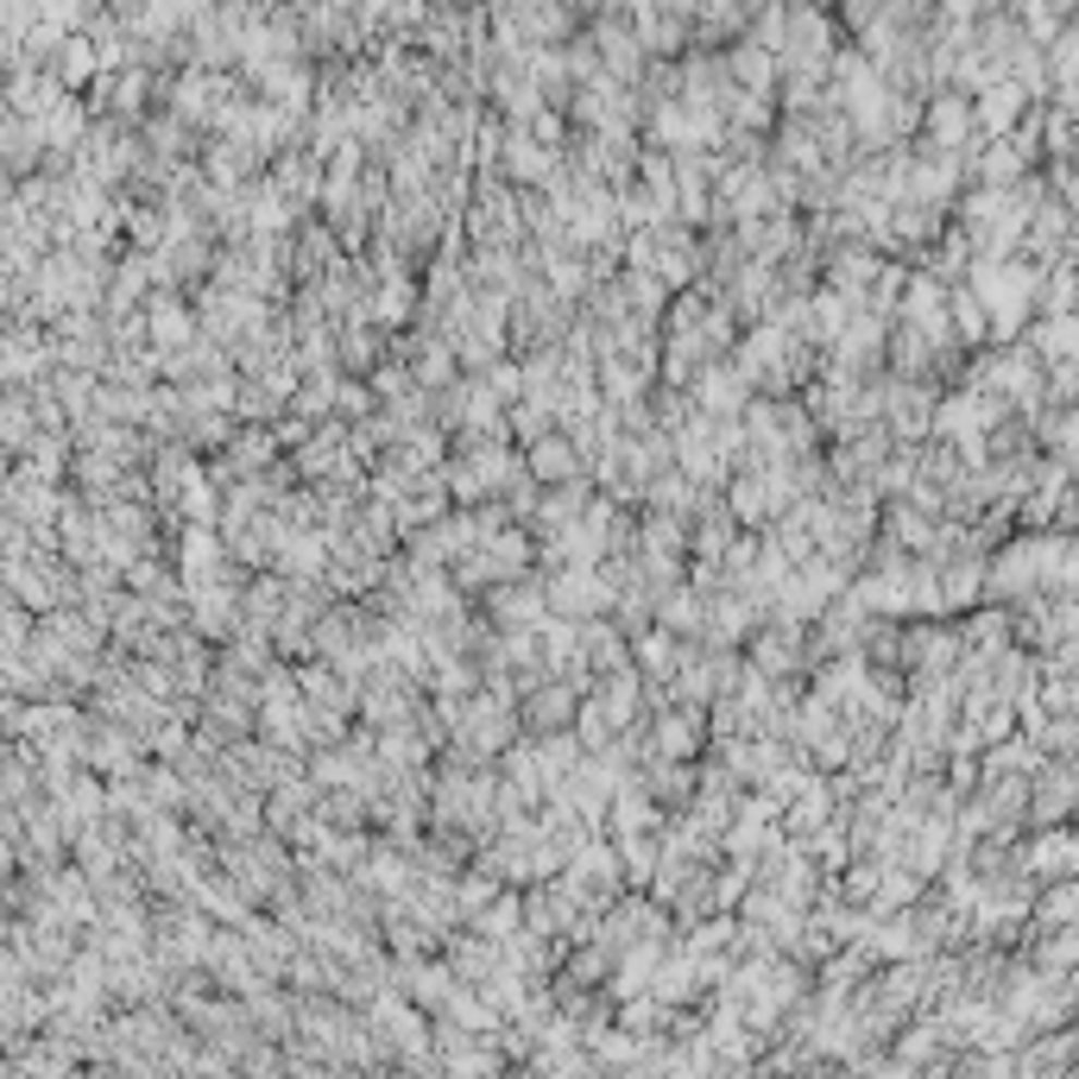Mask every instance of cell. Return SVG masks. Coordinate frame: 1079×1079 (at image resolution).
<instances>
[{"label":"cell","mask_w":1079,"mask_h":1079,"mask_svg":"<svg viewBox=\"0 0 1079 1079\" xmlns=\"http://www.w3.org/2000/svg\"><path fill=\"white\" fill-rule=\"evenodd\" d=\"M1067 348H1074V323L1054 310L1042 329H1029V354H1048V360H1067Z\"/></svg>","instance_id":"obj_2"},{"label":"cell","mask_w":1079,"mask_h":1079,"mask_svg":"<svg viewBox=\"0 0 1079 1079\" xmlns=\"http://www.w3.org/2000/svg\"><path fill=\"white\" fill-rule=\"evenodd\" d=\"M1067 859H1074L1067 834H1048V839H1035V846H1029V871H1048V877H1060V871H1067Z\"/></svg>","instance_id":"obj_3"},{"label":"cell","mask_w":1079,"mask_h":1079,"mask_svg":"<svg viewBox=\"0 0 1079 1079\" xmlns=\"http://www.w3.org/2000/svg\"><path fill=\"white\" fill-rule=\"evenodd\" d=\"M954 323H959V341H985L991 335L985 303H972V298H954Z\"/></svg>","instance_id":"obj_5"},{"label":"cell","mask_w":1079,"mask_h":1079,"mask_svg":"<svg viewBox=\"0 0 1079 1079\" xmlns=\"http://www.w3.org/2000/svg\"><path fill=\"white\" fill-rule=\"evenodd\" d=\"M694 714H663V726H657V745L669 751V757H682V751H694Z\"/></svg>","instance_id":"obj_4"},{"label":"cell","mask_w":1079,"mask_h":1079,"mask_svg":"<svg viewBox=\"0 0 1079 1079\" xmlns=\"http://www.w3.org/2000/svg\"><path fill=\"white\" fill-rule=\"evenodd\" d=\"M574 468H581V454H574L569 442H543V436H537V442H531V468H524V474H543V480H569Z\"/></svg>","instance_id":"obj_1"},{"label":"cell","mask_w":1079,"mask_h":1079,"mask_svg":"<svg viewBox=\"0 0 1079 1079\" xmlns=\"http://www.w3.org/2000/svg\"><path fill=\"white\" fill-rule=\"evenodd\" d=\"M1074 916V884H1060L1048 902H1042V922H1067Z\"/></svg>","instance_id":"obj_6"}]
</instances>
